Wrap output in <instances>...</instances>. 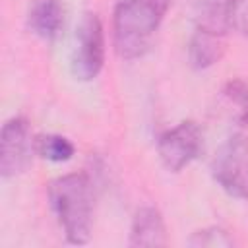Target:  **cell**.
<instances>
[{"label": "cell", "instance_id": "3957f363", "mask_svg": "<svg viewBox=\"0 0 248 248\" xmlns=\"http://www.w3.org/2000/svg\"><path fill=\"white\" fill-rule=\"evenodd\" d=\"M217 184L236 200H248V136L232 134L217 149L211 161Z\"/></svg>", "mask_w": 248, "mask_h": 248}, {"label": "cell", "instance_id": "7a4b0ae2", "mask_svg": "<svg viewBox=\"0 0 248 248\" xmlns=\"http://www.w3.org/2000/svg\"><path fill=\"white\" fill-rule=\"evenodd\" d=\"M172 0H120L114 8V46L120 58L143 56Z\"/></svg>", "mask_w": 248, "mask_h": 248}, {"label": "cell", "instance_id": "6da1fadb", "mask_svg": "<svg viewBox=\"0 0 248 248\" xmlns=\"http://www.w3.org/2000/svg\"><path fill=\"white\" fill-rule=\"evenodd\" d=\"M50 207L70 244H87L93 227V182L85 172L62 174L48 182Z\"/></svg>", "mask_w": 248, "mask_h": 248}, {"label": "cell", "instance_id": "30bf717a", "mask_svg": "<svg viewBox=\"0 0 248 248\" xmlns=\"http://www.w3.org/2000/svg\"><path fill=\"white\" fill-rule=\"evenodd\" d=\"M37 151L52 163H64L72 159L74 143L60 134H46L37 140Z\"/></svg>", "mask_w": 248, "mask_h": 248}, {"label": "cell", "instance_id": "4fadbf2b", "mask_svg": "<svg viewBox=\"0 0 248 248\" xmlns=\"http://www.w3.org/2000/svg\"><path fill=\"white\" fill-rule=\"evenodd\" d=\"M225 23L229 31L248 37V0H227Z\"/></svg>", "mask_w": 248, "mask_h": 248}, {"label": "cell", "instance_id": "277c9868", "mask_svg": "<svg viewBox=\"0 0 248 248\" xmlns=\"http://www.w3.org/2000/svg\"><path fill=\"white\" fill-rule=\"evenodd\" d=\"M105 64V33L97 14H83L72 52V72L81 81H91L99 76Z\"/></svg>", "mask_w": 248, "mask_h": 248}, {"label": "cell", "instance_id": "8fae6325", "mask_svg": "<svg viewBox=\"0 0 248 248\" xmlns=\"http://www.w3.org/2000/svg\"><path fill=\"white\" fill-rule=\"evenodd\" d=\"M223 95L229 101V105L236 110V120L240 126H248V81L236 78L225 83Z\"/></svg>", "mask_w": 248, "mask_h": 248}, {"label": "cell", "instance_id": "8992f818", "mask_svg": "<svg viewBox=\"0 0 248 248\" xmlns=\"http://www.w3.org/2000/svg\"><path fill=\"white\" fill-rule=\"evenodd\" d=\"M202 151V130L196 122L184 120L163 132L157 140V153L163 167L170 172L182 170Z\"/></svg>", "mask_w": 248, "mask_h": 248}, {"label": "cell", "instance_id": "7c38bea8", "mask_svg": "<svg viewBox=\"0 0 248 248\" xmlns=\"http://www.w3.org/2000/svg\"><path fill=\"white\" fill-rule=\"evenodd\" d=\"M188 246H194V248H232L234 240L229 234V231H225L223 227H205V229L192 232V236L188 238Z\"/></svg>", "mask_w": 248, "mask_h": 248}, {"label": "cell", "instance_id": "5b68a950", "mask_svg": "<svg viewBox=\"0 0 248 248\" xmlns=\"http://www.w3.org/2000/svg\"><path fill=\"white\" fill-rule=\"evenodd\" d=\"M33 136L31 124L25 116H14L6 120L0 132V174L12 178L21 174L31 163Z\"/></svg>", "mask_w": 248, "mask_h": 248}, {"label": "cell", "instance_id": "ba28073f", "mask_svg": "<svg viewBox=\"0 0 248 248\" xmlns=\"http://www.w3.org/2000/svg\"><path fill=\"white\" fill-rule=\"evenodd\" d=\"M64 25L60 0H33L27 12V27L45 41H54Z\"/></svg>", "mask_w": 248, "mask_h": 248}, {"label": "cell", "instance_id": "9c48e42d", "mask_svg": "<svg viewBox=\"0 0 248 248\" xmlns=\"http://www.w3.org/2000/svg\"><path fill=\"white\" fill-rule=\"evenodd\" d=\"M188 54H190L192 66L198 70L213 66L225 54V33L196 25L190 39Z\"/></svg>", "mask_w": 248, "mask_h": 248}, {"label": "cell", "instance_id": "52a82bcc", "mask_svg": "<svg viewBox=\"0 0 248 248\" xmlns=\"http://www.w3.org/2000/svg\"><path fill=\"white\" fill-rule=\"evenodd\" d=\"M130 246L134 248H157L167 246V227L163 215L157 207H140L132 219L130 227Z\"/></svg>", "mask_w": 248, "mask_h": 248}]
</instances>
